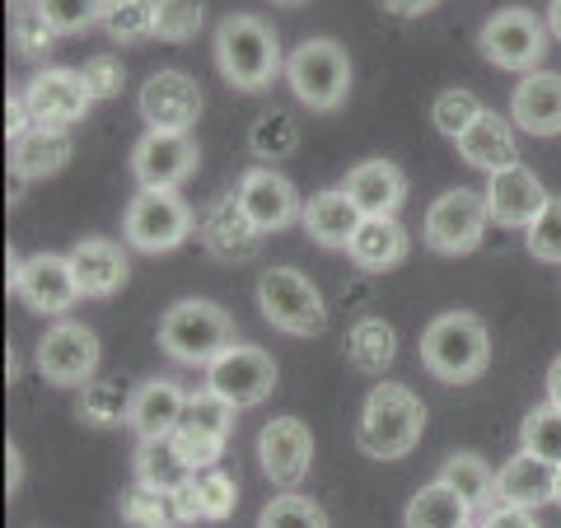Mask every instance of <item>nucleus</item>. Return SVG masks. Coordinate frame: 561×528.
Wrapping results in <instances>:
<instances>
[{"label":"nucleus","mask_w":561,"mask_h":528,"mask_svg":"<svg viewBox=\"0 0 561 528\" xmlns=\"http://www.w3.org/2000/svg\"><path fill=\"white\" fill-rule=\"evenodd\" d=\"M421 431H426V408L408 383H375L356 421V449L379 463H393L416 449Z\"/></svg>","instance_id":"nucleus-1"},{"label":"nucleus","mask_w":561,"mask_h":528,"mask_svg":"<svg viewBox=\"0 0 561 528\" xmlns=\"http://www.w3.org/2000/svg\"><path fill=\"white\" fill-rule=\"evenodd\" d=\"M421 365L431 369L440 383H472L486 375L491 365V337L478 313L449 309L431 328L421 332Z\"/></svg>","instance_id":"nucleus-2"},{"label":"nucleus","mask_w":561,"mask_h":528,"mask_svg":"<svg viewBox=\"0 0 561 528\" xmlns=\"http://www.w3.org/2000/svg\"><path fill=\"white\" fill-rule=\"evenodd\" d=\"M216 66L234 90H267L280 70V47L267 20L257 14H230L216 28Z\"/></svg>","instance_id":"nucleus-3"},{"label":"nucleus","mask_w":561,"mask_h":528,"mask_svg":"<svg viewBox=\"0 0 561 528\" xmlns=\"http://www.w3.org/2000/svg\"><path fill=\"white\" fill-rule=\"evenodd\" d=\"M160 346L183 365H210L234 346V319L210 299H179L160 319Z\"/></svg>","instance_id":"nucleus-4"},{"label":"nucleus","mask_w":561,"mask_h":528,"mask_svg":"<svg viewBox=\"0 0 561 528\" xmlns=\"http://www.w3.org/2000/svg\"><path fill=\"white\" fill-rule=\"evenodd\" d=\"M257 309L276 332H290V337H319L328 328L319 286L295 267H267L257 276Z\"/></svg>","instance_id":"nucleus-5"},{"label":"nucleus","mask_w":561,"mask_h":528,"mask_svg":"<svg viewBox=\"0 0 561 528\" xmlns=\"http://www.w3.org/2000/svg\"><path fill=\"white\" fill-rule=\"evenodd\" d=\"M286 80L295 99L313 113H332L346 103L351 90V61L332 38H309L286 57Z\"/></svg>","instance_id":"nucleus-6"},{"label":"nucleus","mask_w":561,"mask_h":528,"mask_svg":"<svg viewBox=\"0 0 561 528\" xmlns=\"http://www.w3.org/2000/svg\"><path fill=\"white\" fill-rule=\"evenodd\" d=\"M548 38H552V28L538 20L534 10H524V5H511V10H496L491 20L482 24L478 33V47H482V57L491 66H501V70H538L542 61V51H548Z\"/></svg>","instance_id":"nucleus-7"},{"label":"nucleus","mask_w":561,"mask_h":528,"mask_svg":"<svg viewBox=\"0 0 561 528\" xmlns=\"http://www.w3.org/2000/svg\"><path fill=\"white\" fill-rule=\"evenodd\" d=\"M206 389L230 402L234 412L262 408V402L272 398V389H276V360L262 346L234 342L225 356H216L206 365Z\"/></svg>","instance_id":"nucleus-8"},{"label":"nucleus","mask_w":561,"mask_h":528,"mask_svg":"<svg viewBox=\"0 0 561 528\" xmlns=\"http://www.w3.org/2000/svg\"><path fill=\"white\" fill-rule=\"evenodd\" d=\"M192 234V210L173 187H140L127 206V239L140 253H169Z\"/></svg>","instance_id":"nucleus-9"},{"label":"nucleus","mask_w":561,"mask_h":528,"mask_svg":"<svg viewBox=\"0 0 561 528\" xmlns=\"http://www.w3.org/2000/svg\"><path fill=\"white\" fill-rule=\"evenodd\" d=\"M486 220H491L486 197H478L468 187H449L426 210V243L445 257H463L472 249H482Z\"/></svg>","instance_id":"nucleus-10"},{"label":"nucleus","mask_w":561,"mask_h":528,"mask_svg":"<svg viewBox=\"0 0 561 528\" xmlns=\"http://www.w3.org/2000/svg\"><path fill=\"white\" fill-rule=\"evenodd\" d=\"M24 103L33 113V127H70V122H80L90 113V80H84V70H70V66H47L38 76L28 80L24 90Z\"/></svg>","instance_id":"nucleus-11"},{"label":"nucleus","mask_w":561,"mask_h":528,"mask_svg":"<svg viewBox=\"0 0 561 528\" xmlns=\"http://www.w3.org/2000/svg\"><path fill=\"white\" fill-rule=\"evenodd\" d=\"M202 90L187 70H154V76L140 84V117H146L150 131H192L202 117Z\"/></svg>","instance_id":"nucleus-12"},{"label":"nucleus","mask_w":561,"mask_h":528,"mask_svg":"<svg viewBox=\"0 0 561 528\" xmlns=\"http://www.w3.org/2000/svg\"><path fill=\"white\" fill-rule=\"evenodd\" d=\"M38 369L43 379L61 383V389H84L99 369V337L84 323H57L43 332L38 342Z\"/></svg>","instance_id":"nucleus-13"},{"label":"nucleus","mask_w":561,"mask_h":528,"mask_svg":"<svg viewBox=\"0 0 561 528\" xmlns=\"http://www.w3.org/2000/svg\"><path fill=\"white\" fill-rule=\"evenodd\" d=\"M257 463L267 472V482L280 491H295L305 482V472L313 463V435L305 421L295 416H276L257 431Z\"/></svg>","instance_id":"nucleus-14"},{"label":"nucleus","mask_w":561,"mask_h":528,"mask_svg":"<svg viewBox=\"0 0 561 528\" xmlns=\"http://www.w3.org/2000/svg\"><path fill=\"white\" fill-rule=\"evenodd\" d=\"M197 169L192 131H146L131 150V173L140 187H179Z\"/></svg>","instance_id":"nucleus-15"},{"label":"nucleus","mask_w":561,"mask_h":528,"mask_svg":"<svg viewBox=\"0 0 561 528\" xmlns=\"http://www.w3.org/2000/svg\"><path fill=\"white\" fill-rule=\"evenodd\" d=\"M234 197H239V206H243V216H249L262 234L286 230V225H295V220L305 216L300 192H295L290 179H280L276 169H249V173L239 179Z\"/></svg>","instance_id":"nucleus-16"},{"label":"nucleus","mask_w":561,"mask_h":528,"mask_svg":"<svg viewBox=\"0 0 561 528\" xmlns=\"http://www.w3.org/2000/svg\"><path fill=\"white\" fill-rule=\"evenodd\" d=\"M482 197H486L491 220L505 225V230H529V225L538 220V210L548 206V192H542L538 173L524 169V164L491 173V183H486Z\"/></svg>","instance_id":"nucleus-17"},{"label":"nucleus","mask_w":561,"mask_h":528,"mask_svg":"<svg viewBox=\"0 0 561 528\" xmlns=\"http://www.w3.org/2000/svg\"><path fill=\"white\" fill-rule=\"evenodd\" d=\"M202 243H206V253L216 257V262H249L257 249H262V230L243 216V206L239 197L230 192V197H220V202H210V210L202 216Z\"/></svg>","instance_id":"nucleus-18"},{"label":"nucleus","mask_w":561,"mask_h":528,"mask_svg":"<svg viewBox=\"0 0 561 528\" xmlns=\"http://www.w3.org/2000/svg\"><path fill=\"white\" fill-rule=\"evenodd\" d=\"M33 313H66L70 305L80 299V286H76V272H70V257H57V253H38V257H24V276H20V290Z\"/></svg>","instance_id":"nucleus-19"},{"label":"nucleus","mask_w":561,"mask_h":528,"mask_svg":"<svg viewBox=\"0 0 561 528\" xmlns=\"http://www.w3.org/2000/svg\"><path fill=\"white\" fill-rule=\"evenodd\" d=\"M342 187H346V197L360 206L365 220L398 216L402 202H408V179H402V169L389 160H360L356 169H346Z\"/></svg>","instance_id":"nucleus-20"},{"label":"nucleus","mask_w":561,"mask_h":528,"mask_svg":"<svg viewBox=\"0 0 561 528\" xmlns=\"http://www.w3.org/2000/svg\"><path fill=\"white\" fill-rule=\"evenodd\" d=\"M305 234L319 243V249H351V239H356V230L365 225L360 216V206L346 197V187H323V192H313V197L305 202Z\"/></svg>","instance_id":"nucleus-21"},{"label":"nucleus","mask_w":561,"mask_h":528,"mask_svg":"<svg viewBox=\"0 0 561 528\" xmlns=\"http://www.w3.org/2000/svg\"><path fill=\"white\" fill-rule=\"evenodd\" d=\"M70 272L84 299H108L127 286V253L113 239H80L70 249Z\"/></svg>","instance_id":"nucleus-22"},{"label":"nucleus","mask_w":561,"mask_h":528,"mask_svg":"<svg viewBox=\"0 0 561 528\" xmlns=\"http://www.w3.org/2000/svg\"><path fill=\"white\" fill-rule=\"evenodd\" d=\"M511 122L529 136H557L561 131V76L552 70H529L515 84Z\"/></svg>","instance_id":"nucleus-23"},{"label":"nucleus","mask_w":561,"mask_h":528,"mask_svg":"<svg viewBox=\"0 0 561 528\" xmlns=\"http://www.w3.org/2000/svg\"><path fill=\"white\" fill-rule=\"evenodd\" d=\"M459 146V160L472 169H486V173H501V169H515L519 164V150H515V131L501 113L482 108V117L454 140Z\"/></svg>","instance_id":"nucleus-24"},{"label":"nucleus","mask_w":561,"mask_h":528,"mask_svg":"<svg viewBox=\"0 0 561 528\" xmlns=\"http://www.w3.org/2000/svg\"><path fill=\"white\" fill-rule=\"evenodd\" d=\"M187 412V393L169 379H146L131 402V431L140 439H169Z\"/></svg>","instance_id":"nucleus-25"},{"label":"nucleus","mask_w":561,"mask_h":528,"mask_svg":"<svg viewBox=\"0 0 561 528\" xmlns=\"http://www.w3.org/2000/svg\"><path fill=\"white\" fill-rule=\"evenodd\" d=\"M557 491V468L534 459V454H515L505 459V468L496 472V505H519V509H538L548 505Z\"/></svg>","instance_id":"nucleus-26"},{"label":"nucleus","mask_w":561,"mask_h":528,"mask_svg":"<svg viewBox=\"0 0 561 528\" xmlns=\"http://www.w3.org/2000/svg\"><path fill=\"white\" fill-rule=\"evenodd\" d=\"M70 136L61 127H33L20 140H10V173L20 179H51L70 164Z\"/></svg>","instance_id":"nucleus-27"},{"label":"nucleus","mask_w":561,"mask_h":528,"mask_svg":"<svg viewBox=\"0 0 561 528\" xmlns=\"http://www.w3.org/2000/svg\"><path fill=\"white\" fill-rule=\"evenodd\" d=\"M408 230L398 225V216H375V220H365L356 239H351V262H356L360 272H393L402 257H408Z\"/></svg>","instance_id":"nucleus-28"},{"label":"nucleus","mask_w":561,"mask_h":528,"mask_svg":"<svg viewBox=\"0 0 561 528\" xmlns=\"http://www.w3.org/2000/svg\"><path fill=\"white\" fill-rule=\"evenodd\" d=\"M179 501H183L187 524H197V519L220 524V519H230V515H234V505H239V482H234L225 468L192 472V482L179 491Z\"/></svg>","instance_id":"nucleus-29"},{"label":"nucleus","mask_w":561,"mask_h":528,"mask_svg":"<svg viewBox=\"0 0 561 528\" xmlns=\"http://www.w3.org/2000/svg\"><path fill=\"white\" fill-rule=\"evenodd\" d=\"M346 360L360 369V375H389L398 360V332L383 319H360L346 332Z\"/></svg>","instance_id":"nucleus-30"},{"label":"nucleus","mask_w":561,"mask_h":528,"mask_svg":"<svg viewBox=\"0 0 561 528\" xmlns=\"http://www.w3.org/2000/svg\"><path fill=\"white\" fill-rule=\"evenodd\" d=\"M122 524L127 528H183L187 515H183V501H179V491H154V486H131V491H122Z\"/></svg>","instance_id":"nucleus-31"},{"label":"nucleus","mask_w":561,"mask_h":528,"mask_svg":"<svg viewBox=\"0 0 561 528\" xmlns=\"http://www.w3.org/2000/svg\"><path fill=\"white\" fill-rule=\"evenodd\" d=\"M468 515H472L468 501L435 478V482H426L408 501V515H402V524H408V528H468Z\"/></svg>","instance_id":"nucleus-32"},{"label":"nucleus","mask_w":561,"mask_h":528,"mask_svg":"<svg viewBox=\"0 0 561 528\" xmlns=\"http://www.w3.org/2000/svg\"><path fill=\"white\" fill-rule=\"evenodd\" d=\"M136 482L140 486H154V491H183L192 482V468L173 439H140V454H136Z\"/></svg>","instance_id":"nucleus-33"},{"label":"nucleus","mask_w":561,"mask_h":528,"mask_svg":"<svg viewBox=\"0 0 561 528\" xmlns=\"http://www.w3.org/2000/svg\"><path fill=\"white\" fill-rule=\"evenodd\" d=\"M131 402L136 393L127 389L122 379H90L80 389V421H90V426H117V421H131Z\"/></svg>","instance_id":"nucleus-34"},{"label":"nucleus","mask_w":561,"mask_h":528,"mask_svg":"<svg viewBox=\"0 0 561 528\" xmlns=\"http://www.w3.org/2000/svg\"><path fill=\"white\" fill-rule=\"evenodd\" d=\"M440 482L449 491H459V496L468 501V509L486 505L491 496H496V472L486 468L482 454H449L445 468H440Z\"/></svg>","instance_id":"nucleus-35"},{"label":"nucleus","mask_w":561,"mask_h":528,"mask_svg":"<svg viewBox=\"0 0 561 528\" xmlns=\"http://www.w3.org/2000/svg\"><path fill=\"white\" fill-rule=\"evenodd\" d=\"M99 28L113 43H140L154 38V0H103Z\"/></svg>","instance_id":"nucleus-36"},{"label":"nucleus","mask_w":561,"mask_h":528,"mask_svg":"<svg viewBox=\"0 0 561 528\" xmlns=\"http://www.w3.org/2000/svg\"><path fill=\"white\" fill-rule=\"evenodd\" d=\"M179 431H192V435H202V439H216V445H225L230 431H234V408L225 398H216L210 389L187 393V412L179 421Z\"/></svg>","instance_id":"nucleus-37"},{"label":"nucleus","mask_w":561,"mask_h":528,"mask_svg":"<svg viewBox=\"0 0 561 528\" xmlns=\"http://www.w3.org/2000/svg\"><path fill=\"white\" fill-rule=\"evenodd\" d=\"M519 449L534 454V459L561 468V408H552V402H538V408L524 416L519 426Z\"/></svg>","instance_id":"nucleus-38"},{"label":"nucleus","mask_w":561,"mask_h":528,"mask_svg":"<svg viewBox=\"0 0 561 528\" xmlns=\"http://www.w3.org/2000/svg\"><path fill=\"white\" fill-rule=\"evenodd\" d=\"M57 38H61V33L43 14L38 0H28V5H10V43H14L20 57H43V51Z\"/></svg>","instance_id":"nucleus-39"},{"label":"nucleus","mask_w":561,"mask_h":528,"mask_svg":"<svg viewBox=\"0 0 561 528\" xmlns=\"http://www.w3.org/2000/svg\"><path fill=\"white\" fill-rule=\"evenodd\" d=\"M249 146L257 160H286V154L300 150V127H295V117L290 113H262L253 122V131H249Z\"/></svg>","instance_id":"nucleus-40"},{"label":"nucleus","mask_w":561,"mask_h":528,"mask_svg":"<svg viewBox=\"0 0 561 528\" xmlns=\"http://www.w3.org/2000/svg\"><path fill=\"white\" fill-rule=\"evenodd\" d=\"M206 24V0H154V38L187 43Z\"/></svg>","instance_id":"nucleus-41"},{"label":"nucleus","mask_w":561,"mask_h":528,"mask_svg":"<svg viewBox=\"0 0 561 528\" xmlns=\"http://www.w3.org/2000/svg\"><path fill=\"white\" fill-rule=\"evenodd\" d=\"M257 528H328V515L309 496H295V491H280L276 501L262 505Z\"/></svg>","instance_id":"nucleus-42"},{"label":"nucleus","mask_w":561,"mask_h":528,"mask_svg":"<svg viewBox=\"0 0 561 528\" xmlns=\"http://www.w3.org/2000/svg\"><path fill=\"white\" fill-rule=\"evenodd\" d=\"M431 117H435V127H440L449 140H459L472 122L482 117V103H478V94H468V90H440V94H435Z\"/></svg>","instance_id":"nucleus-43"},{"label":"nucleus","mask_w":561,"mask_h":528,"mask_svg":"<svg viewBox=\"0 0 561 528\" xmlns=\"http://www.w3.org/2000/svg\"><path fill=\"white\" fill-rule=\"evenodd\" d=\"M524 243H529V253L538 262H561V197H548L538 220L524 230Z\"/></svg>","instance_id":"nucleus-44"},{"label":"nucleus","mask_w":561,"mask_h":528,"mask_svg":"<svg viewBox=\"0 0 561 528\" xmlns=\"http://www.w3.org/2000/svg\"><path fill=\"white\" fill-rule=\"evenodd\" d=\"M38 5H43L47 20L57 24V33H80V28L99 24L103 0H38Z\"/></svg>","instance_id":"nucleus-45"},{"label":"nucleus","mask_w":561,"mask_h":528,"mask_svg":"<svg viewBox=\"0 0 561 528\" xmlns=\"http://www.w3.org/2000/svg\"><path fill=\"white\" fill-rule=\"evenodd\" d=\"M80 70H84V80H90L94 103H99V99H117L122 84H127V70H122V61L113 57V51H94V57L84 61Z\"/></svg>","instance_id":"nucleus-46"},{"label":"nucleus","mask_w":561,"mask_h":528,"mask_svg":"<svg viewBox=\"0 0 561 528\" xmlns=\"http://www.w3.org/2000/svg\"><path fill=\"white\" fill-rule=\"evenodd\" d=\"M482 528H538V519H534V509H519V505H491Z\"/></svg>","instance_id":"nucleus-47"},{"label":"nucleus","mask_w":561,"mask_h":528,"mask_svg":"<svg viewBox=\"0 0 561 528\" xmlns=\"http://www.w3.org/2000/svg\"><path fill=\"white\" fill-rule=\"evenodd\" d=\"M24 131H33V113H28V103L24 99H5V136L10 140H20Z\"/></svg>","instance_id":"nucleus-48"},{"label":"nucleus","mask_w":561,"mask_h":528,"mask_svg":"<svg viewBox=\"0 0 561 528\" xmlns=\"http://www.w3.org/2000/svg\"><path fill=\"white\" fill-rule=\"evenodd\" d=\"M431 5H440V0H383V10L402 14V20H416V14H426Z\"/></svg>","instance_id":"nucleus-49"},{"label":"nucleus","mask_w":561,"mask_h":528,"mask_svg":"<svg viewBox=\"0 0 561 528\" xmlns=\"http://www.w3.org/2000/svg\"><path fill=\"white\" fill-rule=\"evenodd\" d=\"M20 482H24V463H20V449H5V491L14 496V491H20Z\"/></svg>","instance_id":"nucleus-50"},{"label":"nucleus","mask_w":561,"mask_h":528,"mask_svg":"<svg viewBox=\"0 0 561 528\" xmlns=\"http://www.w3.org/2000/svg\"><path fill=\"white\" fill-rule=\"evenodd\" d=\"M548 402H552V408H561V356L548 369Z\"/></svg>","instance_id":"nucleus-51"},{"label":"nucleus","mask_w":561,"mask_h":528,"mask_svg":"<svg viewBox=\"0 0 561 528\" xmlns=\"http://www.w3.org/2000/svg\"><path fill=\"white\" fill-rule=\"evenodd\" d=\"M548 28H552V38L561 43V0H552V5H548Z\"/></svg>","instance_id":"nucleus-52"},{"label":"nucleus","mask_w":561,"mask_h":528,"mask_svg":"<svg viewBox=\"0 0 561 528\" xmlns=\"http://www.w3.org/2000/svg\"><path fill=\"white\" fill-rule=\"evenodd\" d=\"M552 505L561 509V468H557V491H552Z\"/></svg>","instance_id":"nucleus-53"},{"label":"nucleus","mask_w":561,"mask_h":528,"mask_svg":"<svg viewBox=\"0 0 561 528\" xmlns=\"http://www.w3.org/2000/svg\"><path fill=\"white\" fill-rule=\"evenodd\" d=\"M276 5H305V0H276Z\"/></svg>","instance_id":"nucleus-54"},{"label":"nucleus","mask_w":561,"mask_h":528,"mask_svg":"<svg viewBox=\"0 0 561 528\" xmlns=\"http://www.w3.org/2000/svg\"><path fill=\"white\" fill-rule=\"evenodd\" d=\"M10 5H28V0H10Z\"/></svg>","instance_id":"nucleus-55"},{"label":"nucleus","mask_w":561,"mask_h":528,"mask_svg":"<svg viewBox=\"0 0 561 528\" xmlns=\"http://www.w3.org/2000/svg\"><path fill=\"white\" fill-rule=\"evenodd\" d=\"M468 528H472V524H468Z\"/></svg>","instance_id":"nucleus-56"}]
</instances>
